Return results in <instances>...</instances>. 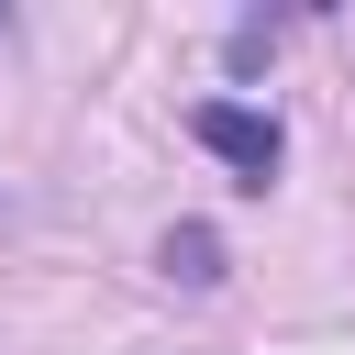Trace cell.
Here are the masks:
<instances>
[{
	"instance_id": "cell-1",
	"label": "cell",
	"mask_w": 355,
	"mask_h": 355,
	"mask_svg": "<svg viewBox=\"0 0 355 355\" xmlns=\"http://www.w3.org/2000/svg\"><path fill=\"white\" fill-rule=\"evenodd\" d=\"M189 133H200V144H211L244 189H266V178H277V155H288L277 111H255V100H200V111H189Z\"/></svg>"
},
{
	"instance_id": "cell-2",
	"label": "cell",
	"mask_w": 355,
	"mask_h": 355,
	"mask_svg": "<svg viewBox=\"0 0 355 355\" xmlns=\"http://www.w3.org/2000/svg\"><path fill=\"white\" fill-rule=\"evenodd\" d=\"M166 277H189V288H222V244H211L200 222H178V233H166Z\"/></svg>"
}]
</instances>
